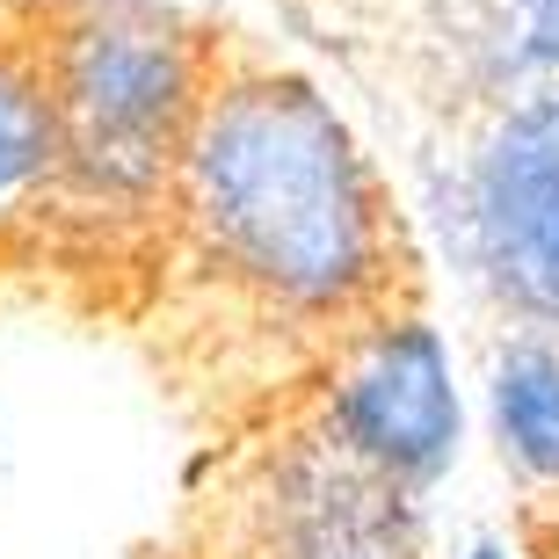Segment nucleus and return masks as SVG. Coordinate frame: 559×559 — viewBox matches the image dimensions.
<instances>
[{"mask_svg": "<svg viewBox=\"0 0 559 559\" xmlns=\"http://www.w3.org/2000/svg\"><path fill=\"white\" fill-rule=\"evenodd\" d=\"M189 211L211 254L284 306H342L378 270V197L320 95L233 87L189 139Z\"/></svg>", "mask_w": 559, "mask_h": 559, "instance_id": "nucleus-1", "label": "nucleus"}, {"mask_svg": "<svg viewBox=\"0 0 559 559\" xmlns=\"http://www.w3.org/2000/svg\"><path fill=\"white\" fill-rule=\"evenodd\" d=\"M51 103V139L87 189L139 197L160 182L175 145L189 139V59L182 37L153 15L109 8L73 29Z\"/></svg>", "mask_w": 559, "mask_h": 559, "instance_id": "nucleus-2", "label": "nucleus"}, {"mask_svg": "<svg viewBox=\"0 0 559 559\" xmlns=\"http://www.w3.org/2000/svg\"><path fill=\"white\" fill-rule=\"evenodd\" d=\"M479 270L523 320L559 328V95L523 103L473 167Z\"/></svg>", "mask_w": 559, "mask_h": 559, "instance_id": "nucleus-3", "label": "nucleus"}, {"mask_svg": "<svg viewBox=\"0 0 559 559\" xmlns=\"http://www.w3.org/2000/svg\"><path fill=\"white\" fill-rule=\"evenodd\" d=\"M262 559H415V523L393 479L371 473L356 451H298L276 465L262 523Z\"/></svg>", "mask_w": 559, "mask_h": 559, "instance_id": "nucleus-4", "label": "nucleus"}, {"mask_svg": "<svg viewBox=\"0 0 559 559\" xmlns=\"http://www.w3.org/2000/svg\"><path fill=\"white\" fill-rule=\"evenodd\" d=\"M334 421H342V451H356L371 473H385V479L429 473L457 436V400H451V371H443L436 334L400 328L356 371V385L334 407Z\"/></svg>", "mask_w": 559, "mask_h": 559, "instance_id": "nucleus-5", "label": "nucleus"}, {"mask_svg": "<svg viewBox=\"0 0 559 559\" xmlns=\"http://www.w3.org/2000/svg\"><path fill=\"white\" fill-rule=\"evenodd\" d=\"M495 415L509 451L531 465V473H559V364L538 349H523L501 364L495 385Z\"/></svg>", "mask_w": 559, "mask_h": 559, "instance_id": "nucleus-6", "label": "nucleus"}, {"mask_svg": "<svg viewBox=\"0 0 559 559\" xmlns=\"http://www.w3.org/2000/svg\"><path fill=\"white\" fill-rule=\"evenodd\" d=\"M59 139H51V103L22 81L15 66H0V211L29 197L44 167H51Z\"/></svg>", "mask_w": 559, "mask_h": 559, "instance_id": "nucleus-7", "label": "nucleus"}, {"mask_svg": "<svg viewBox=\"0 0 559 559\" xmlns=\"http://www.w3.org/2000/svg\"><path fill=\"white\" fill-rule=\"evenodd\" d=\"M523 22H531V44L559 59V0H523Z\"/></svg>", "mask_w": 559, "mask_h": 559, "instance_id": "nucleus-8", "label": "nucleus"}, {"mask_svg": "<svg viewBox=\"0 0 559 559\" xmlns=\"http://www.w3.org/2000/svg\"><path fill=\"white\" fill-rule=\"evenodd\" d=\"M473 559H501V552H495V545H479V552H473Z\"/></svg>", "mask_w": 559, "mask_h": 559, "instance_id": "nucleus-9", "label": "nucleus"}]
</instances>
